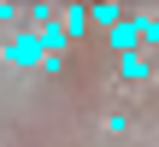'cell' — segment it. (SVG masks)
Instances as JSON below:
<instances>
[{
    "instance_id": "6da1fadb",
    "label": "cell",
    "mask_w": 159,
    "mask_h": 147,
    "mask_svg": "<svg viewBox=\"0 0 159 147\" xmlns=\"http://www.w3.org/2000/svg\"><path fill=\"white\" fill-rule=\"evenodd\" d=\"M0 59H6V65H47V47H41L35 29H18V35L0 47Z\"/></svg>"
},
{
    "instance_id": "7a4b0ae2",
    "label": "cell",
    "mask_w": 159,
    "mask_h": 147,
    "mask_svg": "<svg viewBox=\"0 0 159 147\" xmlns=\"http://www.w3.org/2000/svg\"><path fill=\"white\" fill-rule=\"evenodd\" d=\"M136 41H142V24H130V18H124V24L112 29V47H118V53H136Z\"/></svg>"
},
{
    "instance_id": "3957f363",
    "label": "cell",
    "mask_w": 159,
    "mask_h": 147,
    "mask_svg": "<svg viewBox=\"0 0 159 147\" xmlns=\"http://www.w3.org/2000/svg\"><path fill=\"white\" fill-rule=\"evenodd\" d=\"M89 24H94V12H89V6H65V35H83Z\"/></svg>"
},
{
    "instance_id": "277c9868",
    "label": "cell",
    "mask_w": 159,
    "mask_h": 147,
    "mask_svg": "<svg viewBox=\"0 0 159 147\" xmlns=\"http://www.w3.org/2000/svg\"><path fill=\"white\" fill-rule=\"evenodd\" d=\"M124 77L142 82V77H148V59H142V53H124Z\"/></svg>"
}]
</instances>
